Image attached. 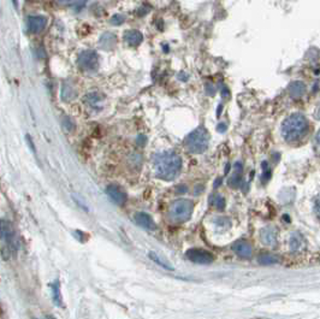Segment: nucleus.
Masks as SVG:
<instances>
[{"instance_id":"f03ea898","label":"nucleus","mask_w":320,"mask_h":319,"mask_svg":"<svg viewBox=\"0 0 320 319\" xmlns=\"http://www.w3.org/2000/svg\"><path fill=\"white\" fill-rule=\"evenodd\" d=\"M309 123L301 113H292L282 124V135L287 142H297L307 134Z\"/></svg>"},{"instance_id":"393cba45","label":"nucleus","mask_w":320,"mask_h":319,"mask_svg":"<svg viewBox=\"0 0 320 319\" xmlns=\"http://www.w3.org/2000/svg\"><path fill=\"white\" fill-rule=\"evenodd\" d=\"M124 21H126V18H124L123 15H114L111 18V23L113 26H121V24L124 23Z\"/></svg>"},{"instance_id":"9b49d317","label":"nucleus","mask_w":320,"mask_h":319,"mask_svg":"<svg viewBox=\"0 0 320 319\" xmlns=\"http://www.w3.org/2000/svg\"><path fill=\"white\" fill-rule=\"evenodd\" d=\"M124 39H126L127 44L129 45L130 47H137L144 40V35L142 33H140L139 31H135V29H131V31H127L124 33Z\"/></svg>"},{"instance_id":"a878e982","label":"nucleus","mask_w":320,"mask_h":319,"mask_svg":"<svg viewBox=\"0 0 320 319\" xmlns=\"http://www.w3.org/2000/svg\"><path fill=\"white\" fill-rule=\"evenodd\" d=\"M63 124H64L65 128H66V130H67V131H71L72 129H74V126H72V122L70 121V119L67 118V117H65V118H64Z\"/></svg>"},{"instance_id":"39448f33","label":"nucleus","mask_w":320,"mask_h":319,"mask_svg":"<svg viewBox=\"0 0 320 319\" xmlns=\"http://www.w3.org/2000/svg\"><path fill=\"white\" fill-rule=\"evenodd\" d=\"M77 63H79V66L82 70L96 71L99 68V56H97L96 51L86 49L82 53H80Z\"/></svg>"},{"instance_id":"473e14b6","label":"nucleus","mask_w":320,"mask_h":319,"mask_svg":"<svg viewBox=\"0 0 320 319\" xmlns=\"http://www.w3.org/2000/svg\"><path fill=\"white\" fill-rule=\"evenodd\" d=\"M222 182V178H219L218 181H216V183H214V187H219V184H221Z\"/></svg>"},{"instance_id":"0eeeda50","label":"nucleus","mask_w":320,"mask_h":319,"mask_svg":"<svg viewBox=\"0 0 320 319\" xmlns=\"http://www.w3.org/2000/svg\"><path fill=\"white\" fill-rule=\"evenodd\" d=\"M106 194L117 205H123L127 201V193L117 184H110L106 188Z\"/></svg>"},{"instance_id":"1a4fd4ad","label":"nucleus","mask_w":320,"mask_h":319,"mask_svg":"<svg viewBox=\"0 0 320 319\" xmlns=\"http://www.w3.org/2000/svg\"><path fill=\"white\" fill-rule=\"evenodd\" d=\"M134 219L140 226H142V228H144V229H148V230H154V229L157 228L153 218H152L148 213L137 212L134 216Z\"/></svg>"},{"instance_id":"7ed1b4c3","label":"nucleus","mask_w":320,"mask_h":319,"mask_svg":"<svg viewBox=\"0 0 320 319\" xmlns=\"http://www.w3.org/2000/svg\"><path fill=\"white\" fill-rule=\"evenodd\" d=\"M208 142V131H207L204 127H199V128L192 130V133L187 136L186 140H184V144H186L187 149H188L191 153L201 154L207 149Z\"/></svg>"},{"instance_id":"cd10ccee","label":"nucleus","mask_w":320,"mask_h":319,"mask_svg":"<svg viewBox=\"0 0 320 319\" xmlns=\"http://www.w3.org/2000/svg\"><path fill=\"white\" fill-rule=\"evenodd\" d=\"M227 129V126L226 123H219L218 127H217V130L219 131V133H225Z\"/></svg>"},{"instance_id":"6ab92c4d","label":"nucleus","mask_w":320,"mask_h":319,"mask_svg":"<svg viewBox=\"0 0 320 319\" xmlns=\"http://www.w3.org/2000/svg\"><path fill=\"white\" fill-rule=\"evenodd\" d=\"M227 184H229L231 188H239L242 184V173H236V171H235L234 175L227 181Z\"/></svg>"},{"instance_id":"2f4dec72","label":"nucleus","mask_w":320,"mask_h":319,"mask_svg":"<svg viewBox=\"0 0 320 319\" xmlns=\"http://www.w3.org/2000/svg\"><path fill=\"white\" fill-rule=\"evenodd\" d=\"M12 4H14V6L17 9V7H18V0H12Z\"/></svg>"},{"instance_id":"6e6552de","label":"nucleus","mask_w":320,"mask_h":319,"mask_svg":"<svg viewBox=\"0 0 320 319\" xmlns=\"http://www.w3.org/2000/svg\"><path fill=\"white\" fill-rule=\"evenodd\" d=\"M47 24V18L44 16H32L28 18L27 22V27H28V31L32 34H37L41 33L45 28H46Z\"/></svg>"},{"instance_id":"f8f14e48","label":"nucleus","mask_w":320,"mask_h":319,"mask_svg":"<svg viewBox=\"0 0 320 319\" xmlns=\"http://www.w3.org/2000/svg\"><path fill=\"white\" fill-rule=\"evenodd\" d=\"M306 93V84L302 81H294L289 86V94L292 98H301Z\"/></svg>"},{"instance_id":"f3484780","label":"nucleus","mask_w":320,"mask_h":319,"mask_svg":"<svg viewBox=\"0 0 320 319\" xmlns=\"http://www.w3.org/2000/svg\"><path fill=\"white\" fill-rule=\"evenodd\" d=\"M257 261H259L261 265H273V264L278 263L279 259L278 256L273 255L271 253H261L257 256Z\"/></svg>"},{"instance_id":"f257e3e1","label":"nucleus","mask_w":320,"mask_h":319,"mask_svg":"<svg viewBox=\"0 0 320 319\" xmlns=\"http://www.w3.org/2000/svg\"><path fill=\"white\" fill-rule=\"evenodd\" d=\"M154 170L157 177L172 181L177 177L182 168V159L175 152H164L154 157Z\"/></svg>"},{"instance_id":"c85d7f7f","label":"nucleus","mask_w":320,"mask_h":319,"mask_svg":"<svg viewBox=\"0 0 320 319\" xmlns=\"http://www.w3.org/2000/svg\"><path fill=\"white\" fill-rule=\"evenodd\" d=\"M222 96H223V98H230V91L229 89L226 88V87H223V88H222Z\"/></svg>"},{"instance_id":"20e7f679","label":"nucleus","mask_w":320,"mask_h":319,"mask_svg":"<svg viewBox=\"0 0 320 319\" xmlns=\"http://www.w3.org/2000/svg\"><path fill=\"white\" fill-rule=\"evenodd\" d=\"M192 211H194V204H192V200H188V199H177L170 206V221L177 224L186 223L192 217Z\"/></svg>"},{"instance_id":"9d476101","label":"nucleus","mask_w":320,"mask_h":319,"mask_svg":"<svg viewBox=\"0 0 320 319\" xmlns=\"http://www.w3.org/2000/svg\"><path fill=\"white\" fill-rule=\"evenodd\" d=\"M232 249H234L237 255H240L241 258L248 259L251 258L252 253H253L252 246L249 245L247 241H237V242H235L234 245H232Z\"/></svg>"},{"instance_id":"423d86ee","label":"nucleus","mask_w":320,"mask_h":319,"mask_svg":"<svg viewBox=\"0 0 320 319\" xmlns=\"http://www.w3.org/2000/svg\"><path fill=\"white\" fill-rule=\"evenodd\" d=\"M187 258L192 261V263L200 264V265H207V264L213 263L214 256L211 252L206 251L202 248H192L188 249L186 253Z\"/></svg>"},{"instance_id":"412c9836","label":"nucleus","mask_w":320,"mask_h":319,"mask_svg":"<svg viewBox=\"0 0 320 319\" xmlns=\"http://www.w3.org/2000/svg\"><path fill=\"white\" fill-rule=\"evenodd\" d=\"M62 98L66 101L71 100V99L75 98V92H74V89H72L71 86L64 84L63 89H62Z\"/></svg>"},{"instance_id":"4468645a","label":"nucleus","mask_w":320,"mask_h":319,"mask_svg":"<svg viewBox=\"0 0 320 319\" xmlns=\"http://www.w3.org/2000/svg\"><path fill=\"white\" fill-rule=\"evenodd\" d=\"M260 238L264 245L273 246L276 243V230L273 228H265L261 230Z\"/></svg>"},{"instance_id":"aec40b11","label":"nucleus","mask_w":320,"mask_h":319,"mask_svg":"<svg viewBox=\"0 0 320 319\" xmlns=\"http://www.w3.org/2000/svg\"><path fill=\"white\" fill-rule=\"evenodd\" d=\"M52 293H53V301L57 306H63L62 303V296H61V289H59V283L56 282L52 284Z\"/></svg>"},{"instance_id":"2eb2a0df","label":"nucleus","mask_w":320,"mask_h":319,"mask_svg":"<svg viewBox=\"0 0 320 319\" xmlns=\"http://www.w3.org/2000/svg\"><path fill=\"white\" fill-rule=\"evenodd\" d=\"M12 236H14V231H12L11 224L0 219V240H4L7 243H10V241L12 240Z\"/></svg>"},{"instance_id":"5701e85b","label":"nucleus","mask_w":320,"mask_h":319,"mask_svg":"<svg viewBox=\"0 0 320 319\" xmlns=\"http://www.w3.org/2000/svg\"><path fill=\"white\" fill-rule=\"evenodd\" d=\"M86 99H87V101H88L89 105L94 106L102 100V96H101V94H99V93H91V94H87Z\"/></svg>"},{"instance_id":"c756f323","label":"nucleus","mask_w":320,"mask_h":319,"mask_svg":"<svg viewBox=\"0 0 320 319\" xmlns=\"http://www.w3.org/2000/svg\"><path fill=\"white\" fill-rule=\"evenodd\" d=\"M26 139H27V141H28V144H29V147H31V148H32V151L35 153V152H36V151H35V147H34V144H32V138L29 135H27Z\"/></svg>"},{"instance_id":"bb28decb","label":"nucleus","mask_w":320,"mask_h":319,"mask_svg":"<svg viewBox=\"0 0 320 319\" xmlns=\"http://www.w3.org/2000/svg\"><path fill=\"white\" fill-rule=\"evenodd\" d=\"M206 92L208 96H214V93H216V87L213 86V84L211 83H207L206 84Z\"/></svg>"},{"instance_id":"b1692460","label":"nucleus","mask_w":320,"mask_h":319,"mask_svg":"<svg viewBox=\"0 0 320 319\" xmlns=\"http://www.w3.org/2000/svg\"><path fill=\"white\" fill-rule=\"evenodd\" d=\"M262 170H264V173H262L261 179L264 183H266V182L271 178V175H272L271 169L269 168V164H267V161H264V163H262Z\"/></svg>"},{"instance_id":"a211bd4d","label":"nucleus","mask_w":320,"mask_h":319,"mask_svg":"<svg viewBox=\"0 0 320 319\" xmlns=\"http://www.w3.org/2000/svg\"><path fill=\"white\" fill-rule=\"evenodd\" d=\"M148 256L152 259V260L154 261V263L158 264V265L161 266V268H164L165 270H174V268H172V266L170 265V264H167L166 261H164V260H162V259H160L159 256L157 255L156 253H154V252H149Z\"/></svg>"},{"instance_id":"dca6fc26","label":"nucleus","mask_w":320,"mask_h":319,"mask_svg":"<svg viewBox=\"0 0 320 319\" xmlns=\"http://www.w3.org/2000/svg\"><path fill=\"white\" fill-rule=\"evenodd\" d=\"M289 247L291 252H297L304 247V238L300 234L292 233L289 240Z\"/></svg>"},{"instance_id":"7c9ffc66","label":"nucleus","mask_w":320,"mask_h":319,"mask_svg":"<svg viewBox=\"0 0 320 319\" xmlns=\"http://www.w3.org/2000/svg\"><path fill=\"white\" fill-rule=\"evenodd\" d=\"M222 110H223V106H222V105H219V107H218V111H217V116H221V112H222Z\"/></svg>"},{"instance_id":"4be33fe9","label":"nucleus","mask_w":320,"mask_h":319,"mask_svg":"<svg viewBox=\"0 0 320 319\" xmlns=\"http://www.w3.org/2000/svg\"><path fill=\"white\" fill-rule=\"evenodd\" d=\"M211 203L212 205L216 206L218 210H224L225 207V199L221 195H214L211 198Z\"/></svg>"},{"instance_id":"ddd939ff","label":"nucleus","mask_w":320,"mask_h":319,"mask_svg":"<svg viewBox=\"0 0 320 319\" xmlns=\"http://www.w3.org/2000/svg\"><path fill=\"white\" fill-rule=\"evenodd\" d=\"M100 45L104 49H113L117 45V37L112 33H104L100 36Z\"/></svg>"}]
</instances>
